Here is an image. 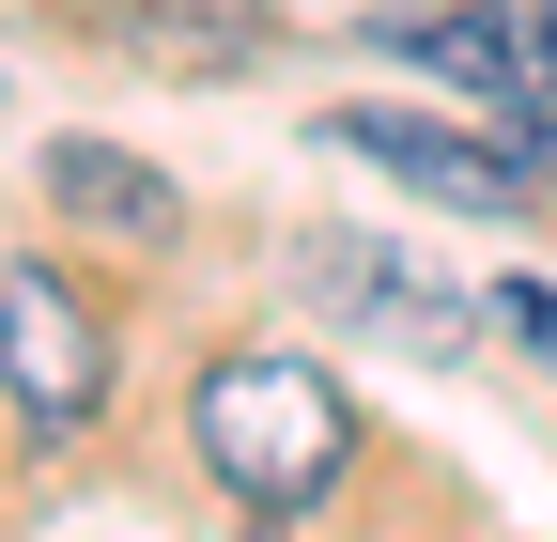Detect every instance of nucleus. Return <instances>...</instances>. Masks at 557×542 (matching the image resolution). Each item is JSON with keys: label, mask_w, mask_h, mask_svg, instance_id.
I'll list each match as a JSON object with an SVG mask.
<instances>
[{"label": "nucleus", "mask_w": 557, "mask_h": 542, "mask_svg": "<svg viewBox=\"0 0 557 542\" xmlns=\"http://www.w3.org/2000/svg\"><path fill=\"white\" fill-rule=\"evenodd\" d=\"M325 156H372L403 186H434L449 218H511L542 201V140H465V124H418V109H325Z\"/></svg>", "instance_id": "obj_3"}, {"label": "nucleus", "mask_w": 557, "mask_h": 542, "mask_svg": "<svg viewBox=\"0 0 557 542\" xmlns=\"http://www.w3.org/2000/svg\"><path fill=\"white\" fill-rule=\"evenodd\" d=\"M295 295L310 310H357V325H387V342H465V295L449 280H418L403 248H372V233H295Z\"/></svg>", "instance_id": "obj_4"}, {"label": "nucleus", "mask_w": 557, "mask_h": 542, "mask_svg": "<svg viewBox=\"0 0 557 542\" xmlns=\"http://www.w3.org/2000/svg\"><path fill=\"white\" fill-rule=\"evenodd\" d=\"M186 449H201L218 496H248L278 527V512H310L341 465H357V403H341V372H310V357H218L186 387Z\"/></svg>", "instance_id": "obj_1"}, {"label": "nucleus", "mask_w": 557, "mask_h": 542, "mask_svg": "<svg viewBox=\"0 0 557 542\" xmlns=\"http://www.w3.org/2000/svg\"><path fill=\"white\" fill-rule=\"evenodd\" d=\"M47 201H62L78 233H124V248H171V218H186L171 171L124 156V140H47Z\"/></svg>", "instance_id": "obj_5"}, {"label": "nucleus", "mask_w": 557, "mask_h": 542, "mask_svg": "<svg viewBox=\"0 0 557 542\" xmlns=\"http://www.w3.org/2000/svg\"><path fill=\"white\" fill-rule=\"evenodd\" d=\"M527 32H542V94H557V0H542V16H527Z\"/></svg>", "instance_id": "obj_8"}, {"label": "nucleus", "mask_w": 557, "mask_h": 542, "mask_svg": "<svg viewBox=\"0 0 557 542\" xmlns=\"http://www.w3.org/2000/svg\"><path fill=\"white\" fill-rule=\"evenodd\" d=\"M496 325H511V342L557 372V280H511V295H496Z\"/></svg>", "instance_id": "obj_7"}, {"label": "nucleus", "mask_w": 557, "mask_h": 542, "mask_svg": "<svg viewBox=\"0 0 557 542\" xmlns=\"http://www.w3.org/2000/svg\"><path fill=\"white\" fill-rule=\"evenodd\" d=\"M387 47H418L449 94H480V109H527L542 94V32L527 16H496V0H465V16H418V32H387Z\"/></svg>", "instance_id": "obj_6"}, {"label": "nucleus", "mask_w": 557, "mask_h": 542, "mask_svg": "<svg viewBox=\"0 0 557 542\" xmlns=\"http://www.w3.org/2000/svg\"><path fill=\"white\" fill-rule=\"evenodd\" d=\"M0 403L32 434H94V403H109V310L62 263H0Z\"/></svg>", "instance_id": "obj_2"}, {"label": "nucleus", "mask_w": 557, "mask_h": 542, "mask_svg": "<svg viewBox=\"0 0 557 542\" xmlns=\"http://www.w3.org/2000/svg\"><path fill=\"white\" fill-rule=\"evenodd\" d=\"M542 186H557V140H542Z\"/></svg>", "instance_id": "obj_9"}]
</instances>
